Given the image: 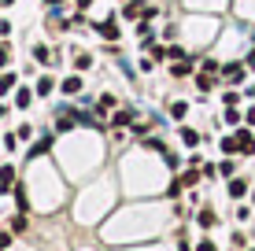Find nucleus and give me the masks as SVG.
<instances>
[{
    "label": "nucleus",
    "instance_id": "1",
    "mask_svg": "<svg viewBox=\"0 0 255 251\" xmlns=\"http://www.w3.org/2000/svg\"><path fill=\"white\" fill-rule=\"evenodd\" d=\"M237 144H241L244 155H255V137L248 133V129H241V133H237Z\"/></svg>",
    "mask_w": 255,
    "mask_h": 251
},
{
    "label": "nucleus",
    "instance_id": "2",
    "mask_svg": "<svg viewBox=\"0 0 255 251\" xmlns=\"http://www.w3.org/2000/svg\"><path fill=\"white\" fill-rule=\"evenodd\" d=\"M59 89H63V92H67V96H74V92H82V78H78V74H70V78H67V82H63V85H59Z\"/></svg>",
    "mask_w": 255,
    "mask_h": 251
},
{
    "label": "nucleus",
    "instance_id": "3",
    "mask_svg": "<svg viewBox=\"0 0 255 251\" xmlns=\"http://www.w3.org/2000/svg\"><path fill=\"white\" fill-rule=\"evenodd\" d=\"M96 33H100V37H108V41H119V26H115V22H100V26H96Z\"/></svg>",
    "mask_w": 255,
    "mask_h": 251
},
{
    "label": "nucleus",
    "instance_id": "4",
    "mask_svg": "<svg viewBox=\"0 0 255 251\" xmlns=\"http://www.w3.org/2000/svg\"><path fill=\"white\" fill-rule=\"evenodd\" d=\"M15 181V167H0V192H7Z\"/></svg>",
    "mask_w": 255,
    "mask_h": 251
},
{
    "label": "nucleus",
    "instance_id": "5",
    "mask_svg": "<svg viewBox=\"0 0 255 251\" xmlns=\"http://www.w3.org/2000/svg\"><path fill=\"white\" fill-rule=\"evenodd\" d=\"M56 89V85H52V78L45 74V78H37V85H33V92H37V96H48V92Z\"/></svg>",
    "mask_w": 255,
    "mask_h": 251
},
{
    "label": "nucleus",
    "instance_id": "6",
    "mask_svg": "<svg viewBox=\"0 0 255 251\" xmlns=\"http://www.w3.org/2000/svg\"><path fill=\"white\" fill-rule=\"evenodd\" d=\"M48 148H52V137L45 133V137H41V141H37V144H33V148H30V155H33V159H37V155H45Z\"/></svg>",
    "mask_w": 255,
    "mask_h": 251
},
{
    "label": "nucleus",
    "instance_id": "7",
    "mask_svg": "<svg viewBox=\"0 0 255 251\" xmlns=\"http://www.w3.org/2000/svg\"><path fill=\"white\" fill-rule=\"evenodd\" d=\"M11 89H15V74H7V71H4V74H0V96H7Z\"/></svg>",
    "mask_w": 255,
    "mask_h": 251
},
{
    "label": "nucleus",
    "instance_id": "8",
    "mask_svg": "<svg viewBox=\"0 0 255 251\" xmlns=\"http://www.w3.org/2000/svg\"><path fill=\"white\" fill-rule=\"evenodd\" d=\"M181 144L196 148V144H200V133H196V129H181Z\"/></svg>",
    "mask_w": 255,
    "mask_h": 251
},
{
    "label": "nucleus",
    "instance_id": "9",
    "mask_svg": "<svg viewBox=\"0 0 255 251\" xmlns=\"http://www.w3.org/2000/svg\"><path fill=\"white\" fill-rule=\"evenodd\" d=\"M244 192H248V185H244V181H230V196H237V200H241Z\"/></svg>",
    "mask_w": 255,
    "mask_h": 251
},
{
    "label": "nucleus",
    "instance_id": "10",
    "mask_svg": "<svg viewBox=\"0 0 255 251\" xmlns=\"http://www.w3.org/2000/svg\"><path fill=\"white\" fill-rule=\"evenodd\" d=\"M218 144H222V152H241V144H237V137H222V141H218Z\"/></svg>",
    "mask_w": 255,
    "mask_h": 251
},
{
    "label": "nucleus",
    "instance_id": "11",
    "mask_svg": "<svg viewBox=\"0 0 255 251\" xmlns=\"http://www.w3.org/2000/svg\"><path fill=\"white\" fill-rule=\"evenodd\" d=\"M30 100H33V92H30V89H19V92H15V103H19V107H26Z\"/></svg>",
    "mask_w": 255,
    "mask_h": 251
},
{
    "label": "nucleus",
    "instance_id": "12",
    "mask_svg": "<svg viewBox=\"0 0 255 251\" xmlns=\"http://www.w3.org/2000/svg\"><path fill=\"white\" fill-rule=\"evenodd\" d=\"M200 226H204V229L215 226V211H200Z\"/></svg>",
    "mask_w": 255,
    "mask_h": 251
},
{
    "label": "nucleus",
    "instance_id": "13",
    "mask_svg": "<svg viewBox=\"0 0 255 251\" xmlns=\"http://www.w3.org/2000/svg\"><path fill=\"white\" fill-rule=\"evenodd\" d=\"M96 107H100V111H104V107H115V96H111V92H104V96L96 100Z\"/></svg>",
    "mask_w": 255,
    "mask_h": 251
},
{
    "label": "nucleus",
    "instance_id": "14",
    "mask_svg": "<svg viewBox=\"0 0 255 251\" xmlns=\"http://www.w3.org/2000/svg\"><path fill=\"white\" fill-rule=\"evenodd\" d=\"M166 59H185V48H178V45H170V48H166Z\"/></svg>",
    "mask_w": 255,
    "mask_h": 251
},
{
    "label": "nucleus",
    "instance_id": "15",
    "mask_svg": "<svg viewBox=\"0 0 255 251\" xmlns=\"http://www.w3.org/2000/svg\"><path fill=\"white\" fill-rule=\"evenodd\" d=\"M33 59H37V63H48V48L37 45V48H33Z\"/></svg>",
    "mask_w": 255,
    "mask_h": 251
},
{
    "label": "nucleus",
    "instance_id": "16",
    "mask_svg": "<svg viewBox=\"0 0 255 251\" xmlns=\"http://www.w3.org/2000/svg\"><path fill=\"white\" fill-rule=\"evenodd\" d=\"M200 181V170H189V174H181V185H196Z\"/></svg>",
    "mask_w": 255,
    "mask_h": 251
},
{
    "label": "nucleus",
    "instance_id": "17",
    "mask_svg": "<svg viewBox=\"0 0 255 251\" xmlns=\"http://www.w3.org/2000/svg\"><path fill=\"white\" fill-rule=\"evenodd\" d=\"M15 203H19V211H26V192H22V185H15Z\"/></svg>",
    "mask_w": 255,
    "mask_h": 251
},
{
    "label": "nucleus",
    "instance_id": "18",
    "mask_svg": "<svg viewBox=\"0 0 255 251\" xmlns=\"http://www.w3.org/2000/svg\"><path fill=\"white\" fill-rule=\"evenodd\" d=\"M26 229V214H19V218H11V233H22Z\"/></svg>",
    "mask_w": 255,
    "mask_h": 251
},
{
    "label": "nucleus",
    "instance_id": "19",
    "mask_svg": "<svg viewBox=\"0 0 255 251\" xmlns=\"http://www.w3.org/2000/svg\"><path fill=\"white\" fill-rule=\"evenodd\" d=\"M185 111H189V103H174L170 115H174V118H185Z\"/></svg>",
    "mask_w": 255,
    "mask_h": 251
},
{
    "label": "nucleus",
    "instance_id": "20",
    "mask_svg": "<svg viewBox=\"0 0 255 251\" xmlns=\"http://www.w3.org/2000/svg\"><path fill=\"white\" fill-rule=\"evenodd\" d=\"M7 63H11V48L0 45V67H7Z\"/></svg>",
    "mask_w": 255,
    "mask_h": 251
},
{
    "label": "nucleus",
    "instance_id": "21",
    "mask_svg": "<svg viewBox=\"0 0 255 251\" xmlns=\"http://www.w3.org/2000/svg\"><path fill=\"white\" fill-rule=\"evenodd\" d=\"M189 71H192V63H189V59H181V63L174 67V74H189Z\"/></svg>",
    "mask_w": 255,
    "mask_h": 251
},
{
    "label": "nucleus",
    "instance_id": "22",
    "mask_svg": "<svg viewBox=\"0 0 255 251\" xmlns=\"http://www.w3.org/2000/svg\"><path fill=\"white\" fill-rule=\"evenodd\" d=\"M129 118H133V115H129V111H119V115H115V126H126Z\"/></svg>",
    "mask_w": 255,
    "mask_h": 251
},
{
    "label": "nucleus",
    "instance_id": "23",
    "mask_svg": "<svg viewBox=\"0 0 255 251\" xmlns=\"http://www.w3.org/2000/svg\"><path fill=\"white\" fill-rule=\"evenodd\" d=\"M211 85H215V82H211V74H200V89L211 92Z\"/></svg>",
    "mask_w": 255,
    "mask_h": 251
},
{
    "label": "nucleus",
    "instance_id": "24",
    "mask_svg": "<svg viewBox=\"0 0 255 251\" xmlns=\"http://www.w3.org/2000/svg\"><path fill=\"white\" fill-rule=\"evenodd\" d=\"M196 251H218V248L211 244V240H200V244H196Z\"/></svg>",
    "mask_w": 255,
    "mask_h": 251
},
{
    "label": "nucleus",
    "instance_id": "25",
    "mask_svg": "<svg viewBox=\"0 0 255 251\" xmlns=\"http://www.w3.org/2000/svg\"><path fill=\"white\" fill-rule=\"evenodd\" d=\"M7 244H11V233H0V251H4Z\"/></svg>",
    "mask_w": 255,
    "mask_h": 251
},
{
    "label": "nucleus",
    "instance_id": "26",
    "mask_svg": "<svg viewBox=\"0 0 255 251\" xmlns=\"http://www.w3.org/2000/svg\"><path fill=\"white\" fill-rule=\"evenodd\" d=\"M248 126H255V107L248 111Z\"/></svg>",
    "mask_w": 255,
    "mask_h": 251
},
{
    "label": "nucleus",
    "instance_id": "27",
    "mask_svg": "<svg viewBox=\"0 0 255 251\" xmlns=\"http://www.w3.org/2000/svg\"><path fill=\"white\" fill-rule=\"evenodd\" d=\"M4 115H7V107H4V103H0V118H4Z\"/></svg>",
    "mask_w": 255,
    "mask_h": 251
},
{
    "label": "nucleus",
    "instance_id": "28",
    "mask_svg": "<svg viewBox=\"0 0 255 251\" xmlns=\"http://www.w3.org/2000/svg\"><path fill=\"white\" fill-rule=\"evenodd\" d=\"M0 4H4V7H7V4H11V0H0Z\"/></svg>",
    "mask_w": 255,
    "mask_h": 251
},
{
    "label": "nucleus",
    "instance_id": "29",
    "mask_svg": "<svg viewBox=\"0 0 255 251\" xmlns=\"http://www.w3.org/2000/svg\"><path fill=\"white\" fill-rule=\"evenodd\" d=\"M129 4H140V0H129Z\"/></svg>",
    "mask_w": 255,
    "mask_h": 251
},
{
    "label": "nucleus",
    "instance_id": "30",
    "mask_svg": "<svg viewBox=\"0 0 255 251\" xmlns=\"http://www.w3.org/2000/svg\"><path fill=\"white\" fill-rule=\"evenodd\" d=\"M48 4H59V0H48Z\"/></svg>",
    "mask_w": 255,
    "mask_h": 251
},
{
    "label": "nucleus",
    "instance_id": "31",
    "mask_svg": "<svg viewBox=\"0 0 255 251\" xmlns=\"http://www.w3.org/2000/svg\"><path fill=\"white\" fill-rule=\"evenodd\" d=\"M252 251H255V248H252Z\"/></svg>",
    "mask_w": 255,
    "mask_h": 251
}]
</instances>
